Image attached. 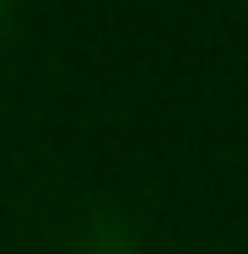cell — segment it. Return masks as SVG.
Wrapping results in <instances>:
<instances>
[{
	"label": "cell",
	"instance_id": "6da1fadb",
	"mask_svg": "<svg viewBox=\"0 0 248 254\" xmlns=\"http://www.w3.org/2000/svg\"><path fill=\"white\" fill-rule=\"evenodd\" d=\"M81 249H87V254H135V238H130V227H124V216H108V211H102L98 222L87 227V238H81Z\"/></svg>",
	"mask_w": 248,
	"mask_h": 254
},
{
	"label": "cell",
	"instance_id": "7a4b0ae2",
	"mask_svg": "<svg viewBox=\"0 0 248 254\" xmlns=\"http://www.w3.org/2000/svg\"><path fill=\"white\" fill-rule=\"evenodd\" d=\"M5 27H11V5H0V33H5Z\"/></svg>",
	"mask_w": 248,
	"mask_h": 254
}]
</instances>
